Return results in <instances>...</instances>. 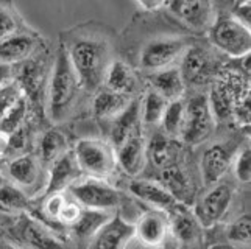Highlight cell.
Here are the masks:
<instances>
[{"instance_id":"obj_29","label":"cell","mask_w":251,"mask_h":249,"mask_svg":"<svg viewBox=\"0 0 251 249\" xmlns=\"http://www.w3.org/2000/svg\"><path fill=\"white\" fill-rule=\"evenodd\" d=\"M167 100L156 91H149L145 93L142 105L139 106L141 111V122L147 126H154L161 123V118L164 115V111L167 106Z\"/></svg>"},{"instance_id":"obj_32","label":"cell","mask_w":251,"mask_h":249,"mask_svg":"<svg viewBox=\"0 0 251 249\" xmlns=\"http://www.w3.org/2000/svg\"><path fill=\"white\" fill-rule=\"evenodd\" d=\"M250 213L240 215L228 227V242L231 246H250Z\"/></svg>"},{"instance_id":"obj_4","label":"cell","mask_w":251,"mask_h":249,"mask_svg":"<svg viewBox=\"0 0 251 249\" xmlns=\"http://www.w3.org/2000/svg\"><path fill=\"white\" fill-rule=\"evenodd\" d=\"M215 117L206 95H195L186 103L184 120L179 136L189 145L204 142L214 131Z\"/></svg>"},{"instance_id":"obj_21","label":"cell","mask_w":251,"mask_h":249,"mask_svg":"<svg viewBox=\"0 0 251 249\" xmlns=\"http://www.w3.org/2000/svg\"><path fill=\"white\" fill-rule=\"evenodd\" d=\"M131 103L128 98V93H120L114 91H100L94 98L92 111L99 120H111L122 114L126 106Z\"/></svg>"},{"instance_id":"obj_31","label":"cell","mask_w":251,"mask_h":249,"mask_svg":"<svg viewBox=\"0 0 251 249\" xmlns=\"http://www.w3.org/2000/svg\"><path fill=\"white\" fill-rule=\"evenodd\" d=\"M27 113H28V97L22 93L19 100L13 105V108L0 120V131L10 137L16 130L24 126V120L27 117Z\"/></svg>"},{"instance_id":"obj_20","label":"cell","mask_w":251,"mask_h":249,"mask_svg":"<svg viewBox=\"0 0 251 249\" xmlns=\"http://www.w3.org/2000/svg\"><path fill=\"white\" fill-rule=\"evenodd\" d=\"M153 91H156L167 101L183 98L186 92V81L179 67H166L161 70H154L150 76Z\"/></svg>"},{"instance_id":"obj_26","label":"cell","mask_w":251,"mask_h":249,"mask_svg":"<svg viewBox=\"0 0 251 249\" xmlns=\"http://www.w3.org/2000/svg\"><path fill=\"white\" fill-rule=\"evenodd\" d=\"M69 151L67 150V139L66 136L53 128L49 130L44 136H42L41 143H39V159L44 164H51L55 162L59 156Z\"/></svg>"},{"instance_id":"obj_28","label":"cell","mask_w":251,"mask_h":249,"mask_svg":"<svg viewBox=\"0 0 251 249\" xmlns=\"http://www.w3.org/2000/svg\"><path fill=\"white\" fill-rule=\"evenodd\" d=\"M28 193L13 182L0 185V212L21 213L28 209Z\"/></svg>"},{"instance_id":"obj_8","label":"cell","mask_w":251,"mask_h":249,"mask_svg":"<svg viewBox=\"0 0 251 249\" xmlns=\"http://www.w3.org/2000/svg\"><path fill=\"white\" fill-rule=\"evenodd\" d=\"M166 213L169 220V232L179 246H203V226L186 203L176 201Z\"/></svg>"},{"instance_id":"obj_16","label":"cell","mask_w":251,"mask_h":249,"mask_svg":"<svg viewBox=\"0 0 251 249\" xmlns=\"http://www.w3.org/2000/svg\"><path fill=\"white\" fill-rule=\"evenodd\" d=\"M117 151V164L120 165L128 176L136 178L137 175L142 173V170L145 168L147 159V145L145 140L139 136V133L128 137V139L120 143L116 148Z\"/></svg>"},{"instance_id":"obj_41","label":"cell","mask_w":251,"mask_h":249,"mask_svg":"<svg viewBox=\"0 0 251 249\" xmlns=\"http://www.w3.org/2000/svg\"><path fill=\"white\" fill-rule=\"evenodd\" d=\"M13 80V66L6 63H0V86Z\"/></svg>"},{"instance_id":"obj_23","label":"cell","mask_w":251,"mask_h":249,"mask_svg":"<svg viewBox=\"0 0 251 249\" xmlns=\"http://www.w3.org/2000/svg\"><path fill=\"white\" fill-rule=\"evenodd\" d=\"M105 89L120 92V93H131L136 88V76L131 67L122 61H111L106 68L103 83Z\"/></svg>"},{"instance_id":"obj_1","label":"cell","mask_w":251,"mask_h":249,"mask_svg":"<svg viewBox=\"0 0 251 249\" xmlns=\"http://www.w3.org/2000/svg\"><path fill=\"white\" fill-rule=\"evenodd\" d=\"M81 88L95 91L101 86L106 68L111 64V45L97 33H78L71 42H63Z\"/></svg>"},{"instance_id":"obj_34","label":"cell","mask_w":251,"mask_h":249,"mask_svg":"<svg viewBox=\"0 0 251 249\" xmlns=\"http://www.w3.org/2000/svg\"><path fill=\"white\" fill-rule=\"evenodd\" d=\"M66 193L64 192H55L46 195L44 204H42V212L46 213V217L51 221H58L59 212H61L63 205L66 203Z\"/></svg>"},{"instance_id":"obj_33","label":"cell","mask_w":251,"mask_h":249,"mask_svg":"<svg viewBox=\"0 0 251 249\" xmlns=\"http://www.w3.org/2000/svg\"><path fill=\"white\" fill-rule=\"evenodd\" d=\"M22 93L25 92L21 88L19 81H16V80H11L5 83L3 86H0V120H2L3 115L13 108V105L19 100Z\"/></svg>"},{"instance_id":"obj_44","label":"cell","mask_w":251,"mask_h":249,"mask_svg":"<svg viewBox=\"0 0 251 249\" xmlns=\"http://www.w3.org/2000/svg\"><path fill=\"white\" fill-rule=\"evenodd\" d=\"M234 3H240V2H245V0H232Z\"/></svg>"},{"instance_id":"obj_36","label":"cell","mask_w":251,"mask_h":249,"mask_svg":"<svg viewBox=\"0 0 251 249\" xmlns=\"http://www.w3.org/2000/svg\"><path fill=\"white\" fill-rule=\"evenodd\" d=\"M83 212V205L75 200H66L61 212H59L58 223L64 226H74Z\"/></svg>"},{"instance_id":"obj_9","label":"cell","mask_w":251,"mask_h":249,"mask_svg":"<svg viewBox=\"0 0 251 249\" xmlns=\"http://www.w3.org/2000/svg\"><path fill=\"white\" fill-rule=\"evenodd\" d=\"M232 203V188L228 184H222L220 181L212 184L200 200H198L194 213L204 227H212L225 217Z\"/></svg>"},{"instance_id":"obj_30","label":"cell","mask_w":251,"mask_h":249,"mask_svg":"<svg viewBox=\"0 0 251 249\" xmlns=\"http://www.w3.org/2000/svg\"><path fill=\"white\" fill-rule=\"evenodd\" d=\"M184 111H186V103L183 101V98L172 100L167 103L164 115L161 118L164 134H167L169 137L179 136L181 126H183V120H184Z\"/></svg>"},{"instance_id":"obj_12","label":"cell","mask_w":251,"mask_h":249,"mask_svg":"<svg viewBox=\"0 0 251 249\" xmlns=\"http://www.w3.org/2000/svg\"><path fill=\"white\" fill-rule=\"evenodd\" d=\"M134 240V225L126 221L116 213L109 217L108 221L101 225V227L91 238V248H105V249H120L126 248L129 242Z\"/></svg>"},{"instance_id":"obj_27","label":"cell","mask_w":251,"mask_h":249,"mask_svg":"<svg viewBox=\"0 0 251 249\" xmlns=\"http://www.w3.org/2000/svg\"><path fill=\"white\" fill-rule=\"evenodd\" d=\"M111 217L109 210H99V209H88L84 207L80 218L72 226L74 234L78 238H92L95 232L101 227V225Z\"/></svg>"},{"instance_id":"obj_15","label":"cell","mask_w":251,"mask_h":249,"mask_svg":"<svg viewBox=\"0 0 251 249\" xmlns=\"http://www.w3.org/2000/svg\"><path fill=\"white\" fill-rule=\"evenodd\" d=\"M81 170L76 164L74 151H66L55 162L50 164V176L46 187V195L55 192H66L76 179L80 178Z\"/></svg>"},{"instance_id":"obj_17","label":"cell","mask_w":251,"mask_h":249,"mask_svg":"<svg viewBox=\"0 0 251 249\" xmlns=\"http://www.w3.org/2000/svg\"><path fill=\"white\" fill-rule=\"evenodd\" d=\"M6 173L11 182L21 187L24 192L31 190L34 185L39 184L41 179V159L33 154H22V156L6 162Z\"/></svg>"},{"instance_id":"obj_14","label":"cell","mask_w":251,"mask_h":249,"mask_svg":"<svg viewBox=\"0 0 251 249\" xmlns=\"http://www.w3.org/2000/svg\"><path fill=\"white\" fill-rule=\"evenodd\" d=\"M128 190L131 192L137 200L151 205L153 209L167 212L178 200L173 196L169 188L162 182L147 181V179H133L128 185Z\"/></svg>"},{"instance_id":"obj_11","label":"cell","mask_w":251,"mask_h":249,"mask_svg":"<svg viewBox=\"0 0 251 249\" xmlns=\"http://www.w3.org/2000/svg\"><path fill=\"white\" fill-rule=\"evenodd\" d=\"M166 6L190 30L203 31L211 28L214 17L212 0H169Z\"/></svg>"},{"instance_id":"obj_2","label":"cell","mask_w":251,"mask_h":249,"mask_svg":"<svg viewBox=\"0 0 251 249\" xmlns=\"http://www.w3.org/2000/svg\"><path fill=\"white\" fill-rule=\"evenodd\" d=\"M80 88V78L75 72L64 44H61L56 51L49 81V101L51 118L61 120L67 114V111L74 105Z\"/></svg>"},{"instance_id":"obj_22","label":"cell","mask_w":251,"mask_h":249,"mask_svg":"<svg viewBox=\"0 0 251 249\" xmlns=\"http://www.w3.org/2000/svg\"><path fill=\"white\" fill-rule=\"evenodd\" d=\"M139 122H141L139 105L131 101L124 113L114 118V125H112L111 130V143L117 148L128 137L137 134V125H139Z\"/></svg>"},{"instance_id":"obj_37","label":"cell","mask_w":251,"mask_h":249,"mask_svg":"<svg viewBox=\"0 0 251 249\" xmlns=\"http://www.w3.org/2000/svg\"><path fill=\"white\" fill-rule=\"evenodd\" d=\"M17 30V23L10 8L0 5V39L10 36L11 33Z\"/></svg>"},{"instance_id":"obj_24","label":"cell","mask_w":251,"mask_h":249,"mask_svg":"<svg viewBox=\"0 0 251 249\" xmlns=\"http://www.w3.org/2000/svg\"><path fill=\"white\" fill-rule=\"evenodd\" d=\"M161 182L169 188V192L175 196L178 201H186L190 196V182L187 175L183 171V168L176 164H170L162 168L161 173Z\"/></svg>"},{"instance_id":"obj_25","label":"cell","mask_w":251,"mask_h":249,"mask_svg":"<svg viewBox=\"0 0 251 249\" xmlns=\"http://www.w3.org/2000/svg\"><path fill=\"white\" fill-rule=\"evenodd\" d=\"M176 153H178L176 142L169 139L167 134L154 136L149 145V148H147V154H149L151 162L161 168L173 164Z\"/></svg>"},{"instance_id":"obj_18","label":"cell","mask_w":251,"mask_h":249,"mask_svg":"<svg viewBox=\"0 0 251 249\" xmlns=\"http://www.w3.org/2000/svg\"><path fill=\"white\" fill-rule=\"evenodd\" d=\"M231 165V154L222 143H214L201 156V176L204 185L219 182Z\"/></svg>"},{"instance_id":"obj_43","label":"cell","mask_w":251,"mask_h":249,"mask_svg":"<svg viewBox=\"0 0 251 249\" xmlns=\"http://www.w3.org/2000/svg\"><path fill=\"white\" fill-rule=\"evenodd\" d=\"M5 167H6V159L2 156V154H0V173L5 170Z\"/></svg>"},{"instance_id":"obj_42","label":"cell","mask_w":251,"mask_h":249,"mask_svg":"<svg viewBox=\"0 0 251 249\" xmlns=\"http://www.w3.org/2000/svg\"><path fill=\"white\" fill-rule=\"evenodd\" d=\"M8 147H10V137L0 131V154H3Z\"/></svg>"},{"instance_id":"obj_38","label":"cell","mask_w":251,"mask_h":249,"mask_svg":"<svg viewBox=\"0 0 251 249\" xmlns=\"http://www.w3.org/2000/svg\"><path fill=\"white\" fill-rule=\"evenodd\" d=\"M25 235H27V238L31 240V243L36 245V246H59L61 245V242H56V240H53L46 232H42V230L34 225H31L27 229Z\"/></svg>"},{"instance_id":"obj_3","label":"cell","mask_w":251,"mask_h":249,"mask_svg":"<svg viewBox=\"0 0 251 249\" xmlns=\"http://www.w3.org/2000/svg\"><path fill=\"white\" fill-rule=\"evenodd\" d=\"M72 151L81 173L86 176L108 179L114 175L119 165L116 147L108 140L94 137L80 139Z\"/></svg>"},{"instance_id":"obj_39","label":"cell","mask_w":251,"mask_h":249,"mask_svg":"<svg viewBox=\"0 0 251 249\" xmlns=\"http://www.w3.org/2000/svg\"><path fill=\"white\" fill-rule=\"evenodd\" d=\"M231 17L240 25H244L245 28L250 30L251 23V0H245V2L234 3V10L231 13Z\"/></svg>"},{"instance_id":"obj_40","label":"cell","mask_w":251,"mask_h":249,"mask_svg":"<svg viewBox=\"0 0 251 249\" xmlns=\"http://www.w3.org/2000/svg\"><path fill=\"white\" fill-rule=\"evenodd\" d=\"M139 6L145 11H158L162 6H166L169 0H136Z\"/></svg>"},{"instance_id":"obj_10","label":"cell","mask_w":251,"mask_h":249,"mask_svg":"<svg viewBox=\"0 0 251 249\" xmlns=\"http://www.w3.org/2000/svg\"><path fill=\"white\" fill-rule=\"evenodd\" d=\"M181 73L184 76L186 84H204L214 75H217V64L215 58L203 45L190 44L183 55V64H181Z\"/></svg>"},{"instance_id":"obj_6","label":"cell","mask_w":251,"mask_h":249,"mask_svg":"<svg viewBox=\"0 0 251 249\" xmlns=\"http://www.w3.org/2000/svg\"><path fill=\"white\" fill-rule=\"evenodd\" d=\"M211 42L215 48L236 59L250 53L251 34L231 16H225L211 25Z\"/></svg>"},{"instance_id":"obj_5","label":"cell","mask_w":251,"mask_h":249,"mask_svg":"<svg viewBox=\"0 0 251 249\" xmlns=\"http://www.w3.org/2000/svg\"><path fill=\"white\" fill-rule=\"evenodd\" d=\"M69 192L78 201L83 207L99 209V210H112L122 201L117 188L106 182V179L88 176L83 181H76L69 187Z\"/></svg>"},{"instance_id":"obj_19","label":"cell","mask_w":251,"mask_h":249,"mask_svg":"<svg viewBox=\"0 0 251 249\" xmlns=\"http://www.w3.org/2000/svg\"><path fill=\"white\" fill-rule=\"evenodd\" d=\"M36 41L25 33H11L10 36L0 39V63L16 64L24 63L34 53Z\"/></svg>"},{"instance_id":"obj_13","label":"cell","mask_w":251,"mask_h":249,"mask_svg":"<svg viewBox=\"0 0 251 249\" xmlns=\"http://www.w3.org/2000/svg\"><path fill=\"white\" fill-rule=\"evenodd\" d=\"M169 220L166 212H144L134 223V238L145 246H161L169 237Z\"/></svg>"},{"instance_id":"obj_7","label":"cell","mask_w":251,"mask_h":249,"mask_svg":"<svg viewBox=\"0 0 251 249\" xmlns=\"http://www.w3.org/2000/svg\"><path fill=\"white\" fill-rule=\"evenodd\" d=\"M189 41L179 36H166L149 41L139 53V64L145 70H161L170 67L184 55L189 47Z\"/></svg>"},{"instance_id":"obj_35","label":"cell","mask_w":251,"mask_h":249,"mask_svg":"<svg viewBox=\"0 0 251 249\" xmlns=\"http://www.w3.org/2000/svg\"><path fill=\"white\" fill-rule=\"evenodd\" d=\"M250 162H251V151L250 148H244L234 160V176L239 182L248 184L251 178V170H250Z\"/></svg>"}]
</instances>
